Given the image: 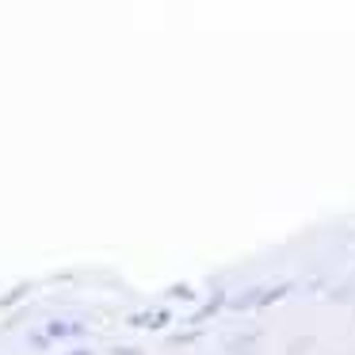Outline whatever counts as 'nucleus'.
Returning <instances> with one entry per match:
<instances>
[{"label":"nucleus","instance_id":"f257e3e1","mask_svg":"<svg viewBox=\"0 0 355 355\" xmlns=\"http://www.w3.org/2000/svg\"><path fill=\"white\" fill-rule=\"evenodd\" d=\"M164 321H168V313H164V309H157V313H134L130 317L134 329H146V324H153V329H157V324H164Z\"/></svg>","mask_w":355,"mask_h":355},{"label":"nucleus","instance_id":"f03ea898","mask_svg":"<svg viewBox=\"0 0 355 355\" xmlns=\"http://www.w3.org/2000/svg\"><path fill=\"white\" fill-rule=\"evenodd\" d=\"M50 332H54V336H69V332H85V329H80V324H54Z\"/></svg>","mask_w":355,"mask_h":355},{"label":"nucleus","instance_id":"7ed1b4c3","mask_svg":"<svg viewBox=\"0 0 355 355\" xmlns=\"http://www.w3.org/2000/svg\"><path fill=\"white\" fill-rule=\"evenodd\" d=\"M73 355H92V352H73Z\"/></svg>","mask_w":355,"mask_h":355}]
</instances>
